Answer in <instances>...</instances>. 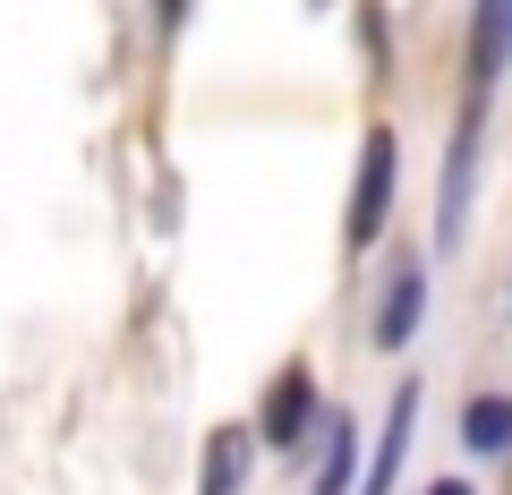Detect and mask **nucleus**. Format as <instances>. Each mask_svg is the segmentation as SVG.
<instances>
[{"label": "nucleus", "instance_id": "obj_1", "mask_svg": "<svg viewBox=\"0 0 512 495\" xmlns=\"http://www.w3.org/2000/svg\"><path fill=\"white\" fill-rule=\"evenodd\" d=\"M393 214V129H367V154H359V188H350V214H342V239L367 248Z\"/></svg>", "mask_w": 512, "mask_h": 495}, {"label": "nucleus", "instance_id": "obj_2", "mask_svg": "<svg viewBox=\"0 0 512 495\" xmlns=\"http://www.w3.org/2000/svg\"><path fill=\"white\" fill-rule=\"evenodd\" d=\"M308 419H316V385H308V367H282L274 393H265V419H256V436L291 453V444L308 436Z\"/></svg>", "mask_w": 512, "mask_h": 495}, {"label": "nucleus", "instance_id": "obj_3", "mask_svg": "<svg viewBox=\"0 0 512 495\" xmlns=\"http://www.w3.org/2000/svg\"><path fill=\"white\" fill-rule=\"evenodd\" d=\"M410 427H419V385L393 393V410H384V436H376V461H367V487H359V495H393L402 453H410Z\"/></svg>", "mask_w": 512, "mask_h": 495}, {"label": "nucleus", "instance_id": "obj_4", "mask_svg": "<svg viewBox=\"0 0 512 495\" xmlns=\"http://www.w3.org/2000/svg\"><path fill=\"white\" fill-rule=\"evenodd\" d=\"M512 69V0H478V26H470V77L495 86Z\"/></svg>", "mask_w": 512, "mask_h": 495}, {"label": "nucleus", "instance_id": "obj_5", "mask_svg": "<svg viewBox=\"0 0 512 495\" xmlns=\"http://www.w3.org/2000/svg\"><path fill=\"white\" fill-rule=\"evenodd\" d=\"M419 308H427V265H402V274H393V291H384L376 342H384V350H402L410 333H419Z\"/></svg>", "mask_w": 512, "mask_h": 495}, {"label": "nucleus", "instance_id": "obj_6", "mask_svg": "<svg viewBox=\"0 0 512 495\" xmlns=\"http://www.w3.org/2000/svg\"><path fill=\"white\" fill-rule=\"evenodd\" d=\"M239 478H248V427H222L205 444V487L197 495H239Z\"/></svg>", "mask_w": 512, "mask_h": 495}, {"label": "nucleus", "instance_id": "obj_7", "mask_svg": "<svg viewBox=\"0 0 512 495\" xmlns=\"http://www.w3.org/2000/svg\"><path fill=\"white\" fill-rule=\"evenodd\" d=\"M461 444H470V453H512V402H470L461 410Z\"/></svg>", "mask_w": 512, "mask_h": 495}, {"label": "nucleus", "instance_id": "obj_8", "mask_svg": "<svg viewBox=\"0 0 512 495\" xmlns=\"http://www.w3.org/2000/svg\"><path fill=\"white\" fill-rule=\"evenodd\" d=\"M350 461H359V427L325 419V470H316V495H350Z\"/></svg>", "mask_w": 512, "mask_h": 495}, {"label": "nucleus", "instance_id": "obj_9", "mask_svg": "<svg viewBox=\"0 0 512 495\" xmlns=\"http://www.w3.org/2000/svg\"><path fill=\"white\" fill-rule=\"evenodd\" d=\"M427 495H470V487H461V478H436V487H427Z\"/></svg>", "mask_w": 512, "mask_h": 495}]
</instances>
